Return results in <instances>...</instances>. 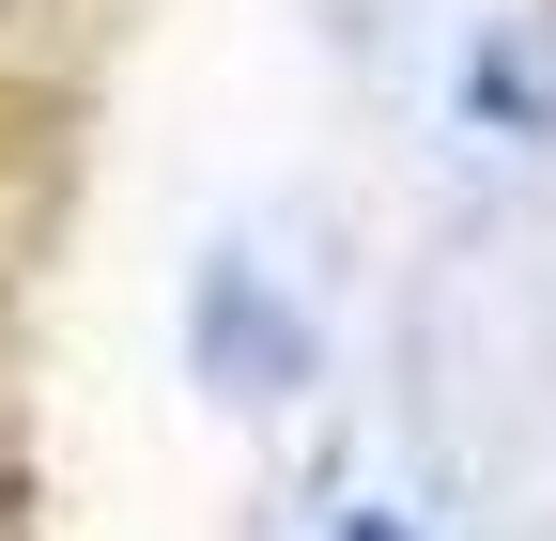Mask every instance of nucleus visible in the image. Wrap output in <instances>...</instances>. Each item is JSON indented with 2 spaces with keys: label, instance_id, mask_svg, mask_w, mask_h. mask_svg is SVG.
<instances>
[{
  "label": "nucleus",
  "instance_id": "nucleus-1",
  "mask_svg": "<svg viewBox=\"0 0 556 541\" xmlns=\"http://www.w3.org/2000/svg\"><path fill=\"white\" fill-rule=\"evenodd\" d=\"M371 541H387V526H371Z\"/></svg>",
  "mask_w": 556,
  "mask_h": 541
}]
</instances>
